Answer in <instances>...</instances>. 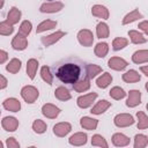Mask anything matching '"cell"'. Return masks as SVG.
Instances as JSON below:
<instances>
[{"label":"cell","instance_id":"6da1fadb","mask_svg":"<svg viewBox=\"0 0 148 148\" xmlns=\"http://www.w3.org/2000/svg\"><path fill=\"white\" fill-rule=\"evenodd\" d=\"M81 74V68L79 65L73 62H67L61 65L57 71V77L64 83H75Z\"/></svg>","mask_w":148,"mask_h":148},{"label":"cell","instance_id":"7a4b0ae2","mask_svg":"<svg viewBox=\"0 0 148 148\" xmlns=\"http://www.w3.org/2000/svg\"><path fill=\"white\" fill-rule=\"evenodd\" d=\"M38 90H37V88H35V87H32V86H25V87H23L22 88V90H21V96H22V98L27 102V103H34L37 98H38Z\"/></svg>","mask_w":148,"mask_h":148},{"label":"cell","instance_id":"3957f363","mask_svg":"<svg viewBox=\"0 0 148 148\" xmlns=\"http://www.w3.org/2000/svg\"><path fill=\"white\" fill-rule=\"evenodd\" d=\"M77 39H79L80 44L83 45V46H91L92 43H94L92 32L90 30H88V29L80 30L79 34H77Z\"/></svg>","mask_w":148,"mask_h":148},{"label":"cell","instance_id":"277c9868","mask_svg":"<svg viewBox=\"0 0 148 148\" xmlns=\"http://www.w3.org/2000/svg\"><path fill=\"white\" fill-rule=\"evenodd\" d=\"M113 121H114V125L118 127H127L130 125H133L134 119L128 113H120V114H117L114 117Z\"/></svg>","mask_w":148,"mask_h":148},{"label":"cell","instance_id":"5b68a950","mask_svg":"<svg viewBox=\"0 0 148 148\" xmlns=\"http://www.w3.org/2000/svg\"><path fill=\"white\" fill-rule=\"evenodd\" d=\"M96 97H97V94L96 92H90V94L80 96L77 98V105L80 108H82V109H86V108H88V106H90L92 104V102L95 101Z\"/></svg>","mask_w":148,"mask_h":148},{"label":"cell","instance_id":"8992f818","mask_svg":"<svg viewBox=\"0 0 148 148\" xmlns=\"http://www.w3.org/2000/svg\"><path fill=\"white\" fill-rule=\"evenodd\" d=\"M42 112H43V114H44L45 117L53 119V118L58 117V114L60 113V109L57 108V106L53 105V104L47 103V104H44V105H43V108H42Z\"/></svg>","mask_w":148,"mask_h":148},{"label":"cell","instance_id":"52a82bcc","mask_svg":"<svg viewBox=\"0 0 148 148\" xmlns=\"http://www.w3.org/2000/svg\"><path fill=\"white\" fill-rule=\"evenodd\" d=\"M71 130H72V126H71L69 123H59V124L54 125V127H53V133H54L57 136L62 138V136L67 135V134L71 132Z\"/></svg>","mask_w":148,"mask_h":148},{"label":"cell","instance_id":"ba28073f","mask_svg":"<svg viewBox=\"0 0 148 148\" xmlns=\"http://www.w3.org/2000/svg\"><path fill=\"white\" fill-rule=\"evenodd\" d=\"M141 103V92L139 90H131L128 92V98L126 101V105L130 108H134Z\"/></svg>","mask_w":148,"mask_h":148},{"label":"cell","instance_id":"9c48e42d","mask_svg":"<svg viewBox=\"0 0 148 148\" xmlns=\"http://www.w3.org/2000/svg\"><path fill=\"white\" fill-rule=\"evenodd\" d=\"M12 46L15 49V50H18V51H22L24 50L27 46H28V40L25 38V36L21 35V34H17L14 39L12 40Z\"/></svg>","mask_w":148,"mask_h":148},{"label":"cell","instance_id":"30bf717a","mask_svg":"<svg viewBox=\"0 0 148 148\" xmlns=\"http://www.w3.org/2000/svg\"><path fill=\"white\" fill-rule=\"evenodd\" d=\"M108 64H109V67L114 71H123L124 68L127 67V61L118 57H112Z\"/></svg>","mask_w":148,"mask_h":148},{"label":"cell","instance_id":"8fae6325","mask_svg":"<svg viewBox=\"0 0 148 148\" xmlns=\"http://www.w3.org/2000/svg\"><path fill=\"white\" fill-rule=\"evenodd\" d=\"M2 127L8 132H14L18 126V120L14 117H5L1 121Z\"/></svg>","mask_w":148,"mask_h":148},{"label":"cell","instance_id":"7c38bea8","mask_svg":"<svg viewBox=\"0 0 148 148\" xmlns=\"http://www.w3.org/2000/svg\"><path fill=\"white\" fill-rule=\"evenodd\" d=\"M64 5L59 1L57 2H50V3H44L40 6V12L42 13H56V12H59L60 9H62Z\"/></svg>","mask_w":148,"mask_h":148},{"label":"cell","instance_id":"4fadbf2b","mask_svg":"<svg viewBox=\"0 0 148 148\" xmlns=\"http://www.w3.org/2000/svg\"><path fill=\"white\" fill-rule=\"evenodd\" d=\"M65 36V32L64 31H57V32H53L49 36H45L42 38V43L45 45V46H49V45H52L54 44L56 42H58L61 37Z\"/></svg>","mask_w":148,"mask_h":148},{"label":"cell","instance_id":"5bb4252c","mask_svg":"<svg viewBox=\"0 0 148 148\" xmlns=\"http://www.w3.org/2000/svg\"><path fill=\"white\" fill-rule=\"evenodd\" d=\"M91 14L94 16H97V17H101V18H109V10L106 7L102 6V5H95L92 6L91 8Z\"/></svg>","mask_w":148,"mask_h":148},{"label":"cell","instance_id":"9a60e30c","mask_svg":"<svg viewBox=\"0 0 148 148\" xmlns=\"http://www.w3.org/2000/svg\"><path fill=\"white\" fill-rule=\"evenodd\" d=\"M68 142L71 145H73V146H82V145H84L87 142V134L86 133H82V132L75 133V134H73L69 138Z\"/></svg>","mask_w":148,"mask_h":148},{"label":"cell","instance_id":"2e32d148","mask_svg":"<svg viewBox=\"0 0 148 148\" xmlns=\"http://www.w3.org/2000/svg\"><path fill=\"white\" fill-rule=\"evenodd\" d=\"M3 108L12 112H17L21 109V104L16 98H7L3 102Z\"/></svg>","mask_w":148,"mask_h":148},{"label":"cell","instance_id":"e0dca14e","mask_svg":"<svg viewBox=\"0 0 148 148\" xmlns=\"http://www.w3.org/2000/svg\"><path fill=\"white\" fill-rule=\"evenodd\" d=\"M110 106H111V103H110V102H108V101H105V99H102V101H99V102L91 109L90 112L94 113V114H101V113L105 112Z\"/></svg>","mask_w":148,"mask_h":148},{"label":"cell","instance_id":"ac0fdd59","mask_svg":"<svg viewBox=\"0 0 148 148\" xmlns=\"http://www.w3.org/2000/svg\"><path fill=\"white\" fill-rule=\"evenodd\" d=\"M132 60L135 64H143L148 61V51L147 50H140L136 51L133 56H132Z\"/></svg>","mask_w":148,"mask_h":148},{"label":"cell","instance_id":"d6986e66","mask_svg":"<svg viewBox=\"0 0 148 148\" xmlns=\"http://www.w3.org/2000/svg\"><path fill=\"white\" fill-rule=\"evenodd\" d=\"M80 124H81V126L83 128L91 131V130H95L97 127L98 120L97 119H94V118H90V117H83V118H81Z\"/></svg>","mask_w":148,"mask_h":148},{"label":"cell","instance_id":"ffe728a7","mask_svg":"<svg viewBox=\"0 0 148 148\" xmlns=\"http://www.w3.org/2000/svg\"><path fill=\"white\" fill-rule=\"evenodd\" d=\"M112 142L117 147H123V146H127L130 143V139L121 133H116L112 136Z\"/></svg>","mask_w":148,"mask_h":148},{"label":"cell","instance_id":"44dd1931","mask_svg":"<svg viewBox=\"0 0 148 148\" xmlns=\"http://www.w3.org/2000/svg\"><path fill=\"white\" fill-rule=\"evenodd\" d=\"M111 82H112V76H111V74L108 73V72H105L104 74H102V75L97 79L96 84H97V87L104 89V88H106Z\"/></svg>","mask_w":148,"mask_h":148},{"label":"cell","instance_id":"7402d4cb","mask_svg":"<svg viewBox=\"0 0 148 148\" xmlns=\"http://www.w3.org/2000/svg\"><path fill=\"white\" fill-rule=\"evenodd\" d=\"M141 79L140 74L134 71V69H131L128 72H126L125 74H123V80L125 82H128V83H132V82H139Z\"/></svg>","mask_w":148,"mask_h":148},{"label":"cell","instance_id":"603a6c76","mask_svg":"<svg viewBox=\"0 0 148 148\" xmlns=\"http://www.w3.org/2000/svg\"><path fill=\"white\" fill-rule=\"evenodd\" d=\"M21 18V12L20 9H17L16 7H12L10 10L8 12V15H7V21L12 24H15L20 21Z\"/></svg>","mask_w":148,"mask_h":148},{"label":"cell","instance_id":"cb8c5ba5","mask_svg":"<svg viewBox=\"0 0 148 148\" xmlns=\"http://www.w3.org/2000/svg\"><path fill=\"white\" fill-rule=\"evenodd\" d=\"M37 68H38V61H37L36 59H30V60H28V64H27V74H28V76H29L31 80L35 79Z\"/></svg>","mask_w":148,"mask_h":148},{"label":"cell","instance_id":"d4e9b609","mask_svg":"<svg viewBox=\"0 0 148 148\" xmlns=\"http://www.w3.org/2000/svg\"><path fill=\"white\" fill-rule=\"evenodd\" d=\"M128 36H130L132 43H134V44H142V43L147 42V38L142 34H140V32H138L135 30H130L128 31Z\"/></svg>","mask_w":148,"mask_h":148},{"label":"cell","instance_id":"484cf974","mask_svg":"<svg viewBox=\"0 0 148 148\" xmlns=\"http://www.w3.org/2000/svg\"><path fill=\"white\" fill-rule=\"evenodd\" d=\"M89 88H90V82H89V77L88 76L82 79V80H80V81H76L74 83V89L76 91H79V92H83V91L88 90Z\"/></svg>","mask_w":148,"mask_h":148},{"label":"cell","instance_id":"4316f807","mask_svg":"<svg viewBox=\"0 0 148 148\" xmlns=\"http://www.w3.org/2000/svg\"><path fill=\"white\" fill-rule=\"evenodd\" d=\"M138 18H142V14L138 10V9H134L133 12H131L130 14H127L124 18H123V24H128V23H132L134 21H136Z\"/></svg>","mask_w":148,"mask_h":148},{"label":"cell","instance_id":"83f0119b","mask_svg":"<svg viewBox=\"0 0 148 148\" xmlns=\"http://www.w3.org/2000/svg\"><path fill=\"white\" fill-rule=\"evenodd\" d=\"M56 25H57V22H56V21L46 20V21H43L42 23L38 24L36 31H37V32H43V31H46V30H50V29L56 28Z\"/></svg>","mask_w":148,"mask_h":148},{"label":"cell","instance_id":"f1b7e54d","mask_svg":"<svg viewBox=\"0 0 148 148\" xmlns=\"http://www.w3.org/2000/svg\"><path fill=\"white\" fill-rule=\"evenodd\" d=\"M96 34H97L98 38H106V37H109V27H108V24L104 23V22L98 23L97 28H96Z\"/></svg>","mask_w":148,"mask_h":148},{"label":"cell","instance_id":"f546056e","mask_svg":"<svg viewBox=\"0 0 148 148\" xmlns=\"http://www.w3.org/2000/svg\"><path fill=\"white\" fill-rule=\"evenodd\" d=\"M54 96H56L58 99H60V101H67V99L71 98V94H69V91H68L65 87H59V88H57L56 91H54Z\"/></svg>","mask_w":148,"mask_h":148},{"label":"cell","instance_id":"4dcf8cb0","mask_svg":"<svg viewBox=\"0 0 148 148\" xmlns=\"http://www.w3.org/2000/svg\"><path fill=\"white\" fill-rule=\"evenodd\" d=\"M86 71H87V76H88L89 79H94L97 74H99V73L102 72V68H101L99 66H97V65L89 64V65H87Z\"/></svg>","mask_w":148,"mask_h":148},{"label":"cell","instance_id":"1f68e13d","mask_svg":"<svg viewBox=\"0 0 148 148\" xmlns=\"http://www.w3.org/2000/svg\"><path fill=\"white\" fill-rule=\"evenodd\" d=\"M136 117L139 119V121H138V128L139 130H146L148 127V117L146 116V113L142 112V111H139L136 113Z\"/></svg>","mask_w":148,"mask_h":148},{"label":"cell","instance_id":"d6a6232c","mask_svg":"<svg viewBox=\"0 0 148 148\" xmlns=\"http://www.w3.org/2000/svg\"><path fill=\"white\" fill-rule=\"evenodd\" d=\"M109 51V46L106 43H98L96 46H95V54L99 58H103L106 56Z\"/></svg>","mask_w":148,"mask_h":148},{"label":"cell","instance_id":"836d02e7","mask_svg":"<svg viewBox=\"0 0 148 148\" xmlns=\"http://www.w3.org/2000/svg\"><path fill=\"white\" fill-rule=\"evenodd\" d=\"M6 69L9 72V73H17L20 69H21V61L18 59H12L9 61V64L6 66Z\"/></svg>","mask_w":148,"mask_h":148},{"label":"cell","instance_id":"e575fe53","mask_svg":"<svg viewBox=\"0 0 148 148\" xmlns=\"http://www.w3.org/2000/svg\"><path fill=\"white\" fill-rule=\"evenodd\" d=\"M148 145V139L143 134H136L134 138V147L135 148H145Z\"/></svg>","mask_w":148,"mask_h":148},{"label":"cell","instance_id":"d590c367","mask_svg":"<svg viewBox=\"0 0 148 148\" xmlns=\"http://www.w3.org/2000/svg\"><path fill=\"white\" fill-rule=\"evenodd\" d=\"M13 31H14V28H13V24H12V23H9L8 21L0 22V35L8 36V35H10Z\"/></svg>","mask_w":148,"mask_h":148},{"label":"cell","instance_id":"8d00e7d4","mask_svg":"<svg viewBox=\"0 0 148 148\" xmlns=\"http://www.w3.org/2000/svg\"><path fill=\"white\" fill-rule=\"evenodd\" d=\"M46 127H47L46 124H45L43 120H40V119L35 120L34 124H32V130H34L36 133H38V134L44 133V132L46 131Z\"/></svg>","mask_w":148,"mask_h":148},{"label":"cell","instance_id":"74e56055","mask_svg":"<svg viewBox=\"0 0 148 148\" xmlns=\"http://www.w3.org/2000/svg\"><path fill=\"white\" fill-rule=\"evenodd\" d=\"M40 75H42V79H43L46 83H49V84L52 83L53 76H52V74H51V72H50V68H49L47 66L42 67V69H40Z\"/></svg>","mask_w":148,"mask_h":148},{"label":"cell","instance_id":"f35d334b","mask_svg":"<svg viewBox=\"0 0 148 148\" xmlns=\"http://www.w3.org/2000/svg\"><path fill=\"white\" fill-rule=\"evenodd\" d=\"M110 96L114 99H121L126 96V92L120 88V87H113L110 90Z\"/></svg>","mask_w":148,"mask_h":148},{"label":"cell","instance_id":"ab89813d","mask_svg":"<svg viewBox=\"0 0 148 148\" xmlns=\"http://www.w3.org/2000/svg\"><path fill=\"white\" fill-rule=\"evenodd\" d=\"M127 43H128V40H127L126 38H121V37L114 38V39H113V43H112L113 50H114V51L121 50V49H124V47L127 45Z\"/></svg>","mask_w":148,"mask_h":148},{"label":"cell","instance_id":"60d3db41","mask_svg":"<svg viewBox=\"0 0 148 148\" xmlns=\"http://www.w3.org/2000/svg\"><path fill=\"white\" fill-rule=\"evenodd\" d=\"M91 145L92 146H98V147H108V143L105 141V139L102 136V135H98V134H95L91 139Z\"/></svg>","mask_w":148,"mask_h":148},{"label":"cell","instance_id":"b9f144b4","mask_svg":"<svg viewBox=\"0 0 148 148\" xmlns=\"http://www.w3.org/2000/svg\"><path fill=\"white\" fill-rule=\"evenodd\" d=\"M31 28H32V25H31V23L29 21H23L22 24H21V27H20L18 34H21L23 36H28L31 32Z\"/></svg>","mask_w":148,"mask_h":148},{"label":"cell","instance_id":"7bdbcfd3","mask_svg":"<svg viewBox=\"0 0 148 148\" xmlns=\"http://www.w3.org/2000/svg\"><path fill=\"white\" fill-rule=\"evenodd\" d=\"M6 145H7L8 148H18V147H20V143H18L14 138H8Z\"/></svg>","mask_w":148,"mask_h":148},{"label":"cell","instance_id":"ee69618b","mask_svg":"<svg viewBox=\"0 0 148 148\" xmlns=\"http://www.w3.org/2000/svg\"><path fill=\"white\" fill-rule=\"evenodd\" d=\"M7 58H8V53L3 50H0V64L5 62L7 60Z\"/></svg>","mask_w":148,"mask_h":148},{"label":"cell","instance_id":"f6af8a7d","mask_svg":"<svg viewBox=\"0 0 148 148\" xmlns=\"http://www.w3.org/2000/svg\"><path fill=\"white\" fill-rule=\"evenodd\" d=\"M139 28H140L145 34H147V32H148V23H147V21L141 22V23L139 24Z\"/></svg>","mask_w":148,"mask_h":148},{"label":"cell","instance_id":"bcb514c9","mask_svg":"<svg viewBox=\"0 0 148 148\" xmlns=\"http://www.w3.org/2000/svg\"><path fill=\"white\" fill-rule=\"evenodd\" d=\"M6 87H7V80H6L5 76H2V75L0 74V89H3V88H6Z\"/></svg>","mask_w":148,"mask_h":148},{"label":"cell","instance_id":"7dc6e473","mask_svg":"<svg viewBox=\"0 0 148 148\" xmlns=\"http://www.w3.org/2000/svg\"><path fill=\"white\" fill-rule=\"evenodd\" d=\"M141 71H142V73H143L146 76H148V67H147V66L141 67Z\"/></svg>","mask_w":148,"mask_h":148},{"label":"cell","instance_id":"c3c4849f","mask_svg":"<svg viewBox=\"0 0 148 148\" xmlns=\"http://www.w3.org/2000/svg\"><path fill=\"white\" fill-rule=\"evenodd\" d=\"M3 6V0H0V8Z\"/></svg>","mask_w":148,"mask_h":148},{"label":"cell","instance_id":"681fc988","mask_svg":"<svg viewBox=\"0 0 148 148\" xmlns=\"http://www.w3.org/2000/svg\"><path fill=\"white\" fill-rule=\"evenodd\" d=\"M2 147H3V143H2L1 141H0V148H2Z\"/></svg>","mask_w":148,"mask_h":148}]
</instances>
